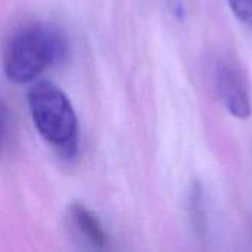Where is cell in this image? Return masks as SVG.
<instances>
[{
  "label": "cell",
  "instance_id": "cell-1",
  "mask_svg": "<svg viewBox=\"0 0 252 252\" xmlns=\"http://www.w3.org/2000/svg\"><path fill=\"white\" fill-rule=\"evenodd\" d=\"M65 50V41L56 30L47 25L24 27L6 44L4 72L13 83H30L59 61Z\"/></svg>",
  "mask_w": 252,
  "mask_h": 252
},
{
  "label": "cell",
  "instance_id": "cell-4",
  "mask_svg": "<svg viewBox=\"0 0 252 252\" xmlns=\"http://www.w3.org/2000/svg\"><path fill=\"white\" fill-rule=\"evenodd\" d=\"M69 221L77 236L83 239L87 245L94 250H103L106 247V232L103 230L97 217L84 205L74 204L69 208Z\"/></svg>",
  "mask_w": 252,
  "mask_h": 252
},
{
  "label": "cell",
  "instance_id": "cell-3",
  "mask_svg": "<svg viewBox=\"0 0 252 252\" xmlns=\"http://www.w3.org/2000/svg\"><path fill=\"white\" fill-rule=\"evenodd\" d=\"M217 94L224 108L239 120L251 115V100L248 86L238 68L229 63H219L214 72Z\"/></svg>",
  "mask_w": 252,
  "mask_h": 252
},
{
  "label": "cell",
  "instance_id": "cell-2",
  "mask_svg": "<svg viewBox=\"0 0 252 252\" xmlns=\"http://www.w3.org/2000/svg\"><path fill=\"white\" fill-rule=\"evenodd\" d=\"M31 117L38 133L61 154L71 157L77 148V117L66 94L49 81H38L28 92Z\"/></svg>",
  "mask_w": 252,
  "mask_h": 252
},
{
  "label": "cell",
  "instance_id": "cell-6",
  "mask_svg": "<svg viewBox=\"0 0 252 252\" xmlns=\"http://www.w3.org/2000/svg\"><path fill=\"white\" fill-rule=\"evenodd\" d=\"M230 9L245 25L252 28V0H227Z\"/></svg>",
  "mask_w": 252,
  "mask_h": 252
},
{
  "label": "cell",
  "instance_id": "cell-7",
  "mask_svg": "<svg viewBox=\"0 0 252 252\" xmlns=\"http://www.w3.org/2000/svg\"><path fill=\"white\" fill-rule=\"evenodd\" d=\"M3 137H4V114L0 108V149H1Z\"/></svg>",
  "mask_w": 252,
  "mask_h": 252
},
{
  "label": "cell",
  "instance_id": "cell-5",
  "mask_svg": "<svg viewBox=\"0 0 252 252\" xmlns=\"http://www.w3.org/2000/svg\"><path fill=\"white\" fill-rule=\"evenodd\" d=\"M190 214H192V220H193V227L202 233L205 232V211H204V198H202V192L201 188L196 185L193 186V190L190 193Z\"/></svg>",
  "mask_w": 252,
  "mask_h": 252
}]
</instances>
